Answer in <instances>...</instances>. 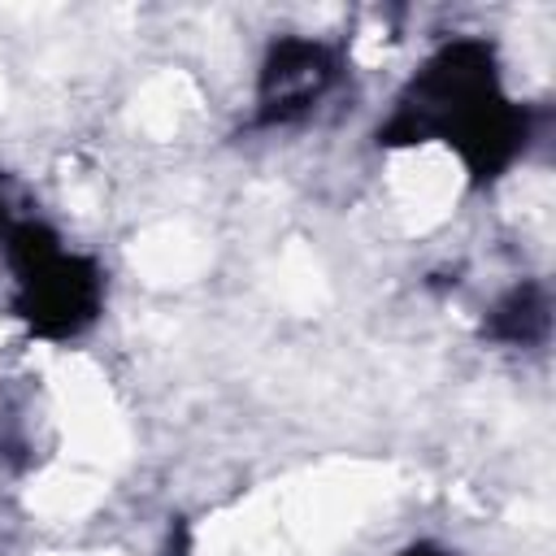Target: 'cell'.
<instances>
[{
    "label": "cell",
    "instance_id": "2",
    "mask_svg": "<svg viewBox=\"0 0 556 556\" xmlns=\"http://www.w3.org/2000/svg\"><path fill=\"white\" fill-rule=\"evenodd\" d=\"M4 256L17 278V313L30 321V330L65 339L96 321L104 295L100 269L87 256L65 252L43 222L22 217L4 235Z\"/></svg>",
    "mask_w": 556,
    "mask_h": 556
},
{
    "label": "cell",
    "instance_id": "3",
    "mask_svg": "<svg viewBox=\"0 0 556 556\" xmlns=\"http://www.w3.org/2000/svg\"><path fill=\"white\" fill-rule=\"evenodd\" d=\"M334 83V56L313 39H278L261 65L256 83V113L265 126L304 117Z\"/></svg>",
    "mask_w": 556,
    "mask_h": 556
},
{
    "label": "cell",
    "instance_id": "1",
    "mask_svg": "<svg viewBox=\"0 0 556 556\" xmlns=\"http://www.w3.org/2000/svg\"><path fill=\"white\" fill-rule=\"evenodd\" d=\"M447 139L469 174L495 178L526 143V117L500 96L495 56L478 39H456L404 91L395 117L382 126V143Z\"/></svg>",
    "mask_w": 556,
    "mask_h": 556
},
{
    "label": "cell",
    "instance_id": "5",
    "mask_svg": "<svg viewBox=\"0 0 556 556\" xmlns=\"http://www.w3.org/2000/svg\"><path fill=\"white\" fill-rule=\"evenodd\" d=\"M22 217H13V200H9V182L0 178V243H4V235L17 226Z\"/></svg>",
    "mask_w": 556,
    "mask_h": 556
},
{
    "label": "cell",
    "instance_id": "6",
    "mask_svg": "<svg viewBox=\"0 0 556 556\" xmlns=\"http://www.w3.org/2000/svg\"><path fill=\"white\" fill-rule=\"evenodd\" d=\"M408 556H452V552H443V547H434V543H417Z\"/></svg>",
    "mask_w": 556,
    "mask_h": 556
},
{
    "label": "cell",
    "instance_id": "4",
    "mask_svg": "<svg viewBox=\"0 0 556 556\" xmlns=\"http://www.w3.org/2000/svg\"><path fill=\"white\" fill-rule=\"evenodd\" d=\"M547 321H552V313H547L543 287L521 282V287H513V291H504V295L495 300V308H491V317H486V334L500 339V343H521V348H530V343H539V339L547 334Z\"/></svg>",
    "mask_w": 556,
    "mask_h": 556
}]
</instances>
